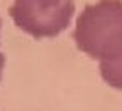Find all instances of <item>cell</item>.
<instances>
[{
	"mask_svg": "<svg viewBox=\"0 0 122 111\" xmlns=\"http://www.w3.org/2000/svg\"><path fill=\"white\" fill-rule=\"evenodd\" d=\"M78 50L100 61L122 44V0H98L83 7L74 26Z\"/></svg>",
	"mask_w": 122,
	"mask_h": 111,
	"instance_id": "obj_1",
	"label": "cell"
},
{
	"mask_svg": "<svg viewBox=\"0 0 122 111\" xmlns=\"http://www.w3.org/2000/svg\"><path fill=\"white\" fill-rule=\"evenodd\" d=\"M74 11V0H13L9 17L33 39H50L67 30Z\"/></svg>",
	"mask_w": 122,
	"mask_h": 111,
	"instance_id": "obj_2",
	"label": "cell"
},
{
	"mask_svg": "<svg viewBox=\"0 0 122 111\" xmlns=\"http://www.w3.org/2000/svg\"><path fill=\"white\" fill-rule=\"evenodd\" d=\"M100 76L109 87L122 91V44L98 61Z\"/></svg>",
	"mask_w": 122,
	"mask_h": 111,
	"instance_id": "obj_3",
	"label": "cell"
},
{
	"mask_svg": "<svg viewBox=\"0 0 122 111\" xmlns=\"http://www.w3.org/2000/svg\"><path fill=\"white\" fill-rule=\"evenodd\" d=\"M4 65H6V56L0 52V78H2V70H4Z\"/></svg>",
	"mask_w": 122,
	"mask_h": 111,
	"instance_id": "obj_4",
	"label": "cell"
}]
</instances>
